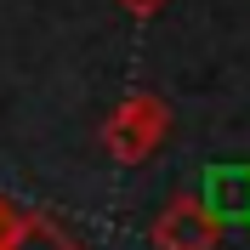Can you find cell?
Here are the masks:
<instances>
[{"label":"cell","mask_w":250,"mask_h":250,"mask_svg":"<svg viewBox=\"0 0 250 250\" xmlns=\"http://www.w3.org/2000/svg\"><path fill=\"white\" fill-rule=\"evenodd\" d=\"M165 131H171L165 97L131 91V97H120V108H114L108 125H103V148H108V159H120V165H142V159L165 142Z\"/></svg>","instance_id":"cell-1"},{"label":"cell","mask_w":250,"mask_h":250,"mask_svg":"<svg viewBox=\"0 0 250 250\" xmlns=\"http://www.w3.org/2000/svg\"><path fill=\"white\" fill-rule=\"evenodd\" d=\"M222 245V216L193 193H176L154 216V250H216Z\"/></svg>","instance_id":"cell-2"},{"label":"cell","mask_w":250,"mask_h":250,"mask_svg":"<svg viewBox=\"0 0 250 250\" xmlns=\"http://www.w3.org/2000/svg\"><path fill=\"white\" fill-rule=\"evenodd\" d=\"M6 250H80L74 233L62 228L57 216H46V210H23L12 228V239H6Z\"/></svg>","instance_id":"cell-3"},{"label":"cell","mask_w":250,"mask_h":250,"mask_svg":"<svg viewBox=\"0 0 250 250\" xmlns=\"http://www.w3.org/2000/svg\"><path fill=\"white\" fill-rule=\"evenodd\" d=\"M120 12H131V17H159V12H165V0H120Z\"/></svg>","instance_id":"cell-4"}]
</instances>
